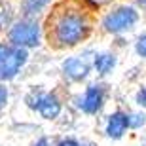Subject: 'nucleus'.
<instances>
[{
	"label": "nucleus",
	"mask_w": 146,
	"mask_h": 146,
	"mask_svg": "<svg viewBox=\"0 0 146 146\" xmlns=\"http://www.w3.org/2000/svg\"><path fill=\"white\" fill-rule=\"evenodd\" d=\"M91 0H57L44 27V36L55 49H70L86 42L95 27Z\"/></svg>",
	"instance_id": "nucleus-1"
},
{
	"label": "nucleus",
	"mask_w": 146,
	"mask_h": 146,
	"mask_svg": "<svg viewBox=\"0 0 146 146\" xmlns=\"http://www.w3.org/2000/svg\"><path fill=\"white\" fill-rule=\"evenodd\" d=\"M42 38V27L34 17H21L8 27V40L19 48H36Z\"/></svg>",
	"instance_id": "nucleus-2"
},
{
	"label": "nucleus",
	"mask_w": 146,
	"mask_h": 146,
	"mask_svg": "<svg viewBox=\"0 0 146 146\" xmlns=\"http://www.w3.org/2000/svg\"><path fill=\"white\" fill-rule=\"evenodd\" d=\"M33 146H49V141L46 139V137H42V139H38V141L34 142Z\"/></svg>",
	"instance_id": "nucleus-17"
},
{
	"label": "nucleus",
	"mask_w": 146,
	"mask_h": 146,
	"mask_svg": "<svg viewBox=\"0 0 146 146\" xmlns=\"http://www.w3.org/2000/svg\"><path fill=\"white\" fill-rule=\"evenodd\" d=\"M8 99H10V93H8V87L0 84V112L8 106Z\"/></svg>",
	"instance_id": "nucleus-14"
},
{
	"label": "nucleus",
	"mask_w": 146,
	"mask_h": 146,
	"mask_svg": "<svg viewBox=\"0 0 146 146\" xmlns=\"http://www.w3.org/2000/svg\"><path fill=\"white\" fill-rule=\"evenodd\" d=\"M116 55L114 53H108V51H103V53H95L93 57V66H95V70L99 72L101 76H106L116 68Z\"/></svg>",
	"instance_id": "nucleus-10"
},
{
	"label": "nucleus",
	"mask_w": 146,
	"mask_h": 146,
	"mask_svg": "<svg viewBox=\"0 0 146 146\" xmlns=\"http://www.w3.org/2000/svg\"><path fill=\"white\" fill-rule=\"evenodd\" d=\"M95 6H101V4H106V2H110V0H91Z\"/></svg>",
	"instance_id": "nucleus-18"
},
{
	"label": "nucleus",
	"mask_w": 146,
	"mask_h": 146,
	"mask_svg": "<svg viewBox=\"0 0 146 146\" xmlns=\"http://www.w3.org/2000/svg\"><path fill=\"white\" fill-rule=\"evenodd\" d=\"M27 61L29 51L25 48L13 46L11 42H0V82L13 80Z\"/></svg>",
	"instance_id": "nucleus-3"
},
{
	"label": "nucleus",
	"mask_w": 146,
	"mask_h": 146,
	"mask_svg": "<svg viewBox=\"0 0 146 146\" xmlns=\"http://www.w3.org/2000/svg\"><path fill=\"white\" fill-rule=\"evenodd\" d=\"M57 146H80V142L74 141V139H63V141L57 142Z\"/></svg>",
	"instance_id": "nucleus-16"
},
{
	"label": "nucleus",
	"mask_w": 146,
	"mask_h": 146,
	"mask_svg": "<svg viewBox=\"0 0 146 146\" xmlns=\"http://www.w3.org/2000/svg\"><path fill=\"white\" fill-rule=\"evenodd\" d=\"M137 21H139V11L133 6H119L104 15L103 29L110 34H121L135 29Z\"/></svg>",
	"instance_id": "nucleus-4"
},
{
	"label": "nucleus",
	"mask_w": 146,
	"mask_h": 146,
	"mask_svg": "<svg viewBox=\"0 0 146 146\" xmlns=\"http://www.w3.org/2000/svg\"><path fill=\"white\" fill-rule=\"evenodd\" d=\"M49 4H51V0H19V10H21L23 17L38 19Z\"/></svg>",
	"instance_id": "nucleus-9"
},
{
	"label": "nucleus",
	"mask_w": 146,
	"mask_h": 146,
	"mask_svg": "<svg viewBox=\"0 0 146 146\" xmlns=\"http://www.w3.org/2000/svg\"><path fill=\"white\" fill-rule=\"evenodd\" d=\"M146 123L144 114H129V129H139Z\"/></svg>",
	"instance_id": "nucleus-12"
},
{
	"label": "nucleus",
	"mask_w": 146,
	"mask_h": 146,
	"mask_svg": "<svg viewBox=\"0 0 146 146\" xmlns=\"http://www.w3.org/2000/svg\"><path fill=\"white\" fill-rule=\"evenodd\" d=\"M27 104H29V108L38 112L44 119L59 118L61 110H63L61 99L55 93H46V91H38V89H34L33 93L27 95Z\"/></svg>",
	"instance_id": "nucleus-5"
},
{
	"label": "nucleus",
	"mask_w": 146,
	"mask_h": 146,
	"mask_svg": "<svg viewBox=\"0 0 146 146\" xmlns=\"http://www.w3.org/2000/svg\"><path fill=\"white\" fill-rule=\"evenodd\" d=\"M129 129V114L121 112V110H116L108 116L106 119V125H104V133L108 139H114V141H118L121 137L127 133Z\"/></svg>",
	"instance_id": "nucleus-7"
},
{
	"label": "nucleus",
	"mask_w": 146,
	"mask_h": 146,
	"mask_svg": "<svg viewBox=\"0 0 146 146\" xmlns=\"http://www.w3.org/2000/svg\"><path fill=\"white\" fill-rule=\"evenodd\" d=\"M103 104H104V87L101 84H91L89 87H86L84 95L78 99V106L86 114L101 112Z\"/></svg>",
	"instance_id": "nucleus-6"
},
{
	"label": "nucleus",
	"mask_w": 146,
	"mask_h": 146,
	"mask_svg": "<svg viewBox=\"0 0 146 146\" xmlns=\"http://www.w3.org/2000/svg\"><path fill=\"white\" fill-rule=\"evenodd\" d=\"M63 74L70 82H82L89 74V63L82 57H68L63 61Z\"/></svg>",
	"instance_id": "nucleus-8"
},
{
	"label": "nucleus",
	"mask_w": 146,
	"mask_h": 146,
	"mask_svg": "<svg viewBox=\"0 0 146 146\" xmlns=\"http://www.w3.org/2000/svg\"><path fill=\"white\" fill-rule=\"evenodd\" d=\"M80 146H95V144H80Z\"/></svg>",
	"instance_id": "nucleus-20"
},
{
	"label": "nucleus",
	"mask_w": 146,
	"mask_h": 146,
	"mask_svg": "<svg viewBox=\"0 0 146 146\" xmlns=\"http://www.w3.org/2000/svg\"><path fill=\"white\" fill-rule=\"evenodd\" d=\"M135 103L139 104V106H142V108H146V87H141V89L137 91Z\"/></svg>",
	"instance_id": "nucleus-15"
},
{
	"label": "nucleus",
	"mask_w": 146,
	"mask_h": 146,
	"mask_svg": "<svg viewBox=\"0 0 146 146\" xmlns=\"http://www.w3.org/2000/svg\"><path fill=\"white\" fill-rule=\"evenodd\" d=\"M13 21V10L6 0H0V33L8 31V27Z\"/></svg>",
	"instance_id": "nucleus-11"
},
{
	"label": "nucleus",
	"mask_w": 146,
	"mask_h": 146,
	"mask_svg": "<svg viewBox=\"0 0 146 146\" xmlns=\"http://www.w3.org/2000/svg\"><path fill=\"white\" fill-rule=\"evenodd\" d=\"M137 4H139V6L142 8V10L146 11V0H137Z\"/></svg>",
	"instance_id": "nucleus-19"
},
{
	"label": "nucleus",
	"mask_w": 146,
	"mask_h": 146,
	"mask_svg": "<svg viewBox=\"0 0 146 146\" xmlns=\"http://www.w3.org/2000/svg\"><path fill=\"white\" fill-rule=\"evenodd\" d=\"M135 51H137V55H139V57H144V59H146V34H142V36L137 40Z\"/></svg>",
	"instance_id": "nucleus-13"
}]
</instances>
